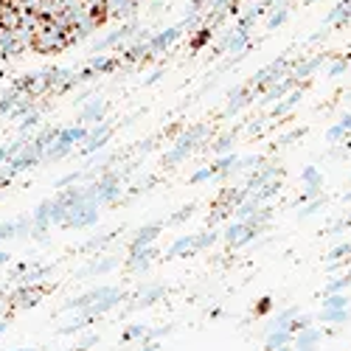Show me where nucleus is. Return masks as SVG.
I'll return each mask as SVG.
<instances>
[{
    "mask_svg": "<svg viewBox=\"0 0 351 351\" xmlns=\"http://www.w3.org/2000/svg\"><path fill=\"white\" fill-rule=\"evenodd\" d=\"M256 236H259V228H253V225L244 222V219H236V222H230L228 228L222 230V239L230 248H244V244H250Z\"/></svg>",
    "mask_w": 351,
    "mask_h": 351,
    "instance_id": "1",
    "label": "nucleus"
},
{
    "mask_svg": "<svg viewBox=\"0 0 351 351\" xmlns=\"http://www.w3.org/2000/svg\"><path fill=\"white\" fill-rule=\"evenodd\" d=\"M96 222H98V205L96 202H82V205L67 211L65 228H90Z\"/></svg>",
    "mask_w": 351,
    "mask_h": 351,
    "instance_id": "2",
    "label": "nucleus"
},
{
    "mask_svg": "<svg viewBox=\"0 0 351 351\" xmlns=\"http://www.w3.org/2000/svg\"><path fill=\"white\" fill-rule=\"evenodd\" d=\"M202 135H205V127H197V129H191V132H186L180 141H177L174 149H171L169 155H166V163H180V160L186 158L188 152H191L194 146H197V141H200Z\"/></svg>",
    "mask_w": 351,
    "mask_h": 351,
    "instance_id": "3",
    "label": "nucleus"
},
{
    "mask_svg": "<svg viewBox=\"0 0 351 351\" xmlns=\"http://www.w3.org/2000/svg\"><path fill=\"white\" fill-rule=\"evenodd\" d=\"M113 290V287H93V290H87V292H82V295H76V298H71V301L65 303V309H90L93 303L98 301V298H104L107 292Z\"/></svg>",
    "mask_w": 351,
    "mask_h": 351,
    "instance_id": "4",
    "label": "nucleus"
},
{
    "mask_svg": "<svg viewBox=\"0 0 351 351\" xmlns=\"http://www.w3.org/2000/svg\"><path fill=\"white\" fill-rule=\"evenodd\" d=\"M155 259H158V250H155V244L135 248V250H129V270L144 272L146 267H149V261H155Z\"/></svg>",
    "mask_w": 351,
    "mask_h": 351,
    "instance_id": "5",
    "label": "nucleus"
},
{
    "mask_svg": "<svg viewBox=\"0 0 351 351\" xmlns=\"http://www.w3.org/2000/svg\"><path fill=\"white\" fill-rule=\"evenodd\" d=\"M160 230H163V225H144V228H138L132 233V244H129V250L135 248H144V244H155V239L160 236Z\"/></svg>",
    "mask_w": 351,
    "mask_h": 351,
    "instance_id": "6",
    "label": "nucleus"
},
{
    "mask_svg": "<svg viewBox=\"0 0 351 351\" xmlns=\"http://www.w3.org/2000/svg\"><path fill=\"white\" fill-rule=\"evenodd\" d=\"M51 225V200L40 202L34 211V219H31V230H34V236H40V233H45V228Z\"/></svg>",
    "mask_w": 351,
    "mask_h": 351,
    "instance_id": "7",
    "label": "nucleus"
},
{
    "mask_svg": "<svg viewBox=\"0 0 351 351\" xmlns=\"http://www.w3.org/2000/svg\"><path fill=\"white\" fill-rule=\"evenodd\" d=\"M287 343H292L290 329H270V332L264 334V348L267 351H275L278 345H287Z\"/></svg>",
    "mask_w": 351,
    "mask_h": 351,
    "instance_id": "8",
    "label": "nucleus"
},
{
    "mask_svg": "<svg viewBox=\"0 0 351 351\" xmlns=\"http://www.w3.org/2000/svg\"><path fill=\"white\" fill-rule=\"evenodd\" d=\"M321 340H323V332L321 329H315V326H306V329H301V332H298V337L295 334H292V345H321Z\"/></svg>",
    "mask_w": 351,
    "mask_h": 351,
    "instance_id": "9",
    "label": "nucleus"
},
{
    "mask_svg": "<svg viewBox=\"0 0 351 351\" xmlns=\"http://www.w3.org/2000/svg\"><path fill=\"white\" fill-rule=\"evenodd\" d=\"M163 295H166V287L155 284L152 290H144V295H141L138 301H132V309H146V306H152V303H158Z\"/></svg>",
    "mask_w": 351,
    "mask_h": 351,
    "instance_id": "10",
    "label": "nucleus"
},
{
    "mask_svg": "<svg viewBox=\"0 0 351 351\" xmlns=\"http://www.w3.org/2000/svg\"><path fill=\"white\" fill-rule=\"evenodd\" d=\"M236 160H239L236 152H222L217 158V163H214V169H217L219 177H228V174H233V169H236Z\"/></svg>",
    "mask_w": 351,
    "mask_h": 351,
    "instance_id": "11",
    "label": "nucleus"
},
{
    "mask_svg": "<svg viewBox=\"0 0 351 351\" xmlns=\"http://www.w3.org/2000/svg\"><path fill=\"white\" fill-rule=\"evenodd\" d=\"M115 264H118V261H115L113 256H107V259H98L93 267H82V270L76 272V275H79V278H85V275H98V272H110Z\"/></svg>",
    "mask_w": 351,
    "mask_h": 351,
    "instance_id": "12",
    "label": "nucleus"
},
{
    "mask_svg": "<svg viewBox=\"0 0 351 351\" xmlns=\"http://www.w3.org/2000/svg\"><path fill=\"white\" fill-rule=\"evenodd\" d=\"M348 318H351L348 306L345 309H323L321 312V321L332 323V326H343V323H348Z\"/></svg>",
    "mask_w": 351,
    "mask_h": 351,
    "instance_id": "13",
    "label": "nucleus"
},
{
    "mask_svg": "<svg viewBox=\"0 0 351 351\" xmlns=\"http://www.w3.org/2000/svg\"><path fill=\"white\" fill-rule=\"evenodd\" d=\"M214 242H219V230H214V228L202 230V233H194V253H197V250L211 248Z\"/></svg>",
    "mask_w": 351,
    "mask_h": 351,
    "instance_id": "14",
    "label": "nucleus"
},
{
    "mask_svg": "<svg viewBox=\"0 0 351 351\" xmlns=\"http://www.w3.org/2000/svg\"><path fill=\"white\" fill-rule=\"evenodd\" d=\"M188 253H194V236H180L169 250H166L169 259H174V256H188Z\"/></svg>",
    "mask_w": 351,
    "mask_h": 351,
    "instance_id": "15",
    "label": "nucleus"
},
{
    "mask_svg": "<svg viewBox=\"0 0 351 351\" xmlns=\"http://www.w3.org/2000/svg\"><path fill=\"white\" fill-rule=\"evenodd\" d=\"M51 272H54V264H45V267H34V270H28L23 275V284H37V281H43L45 275H51Z\"/></svg>",
    "mask_w": 351,
    "mask_h": 351,
    "instance_id": "16",
    "label": "nucleus"
},
{
    "mask_svg": "<svg viewBox=\"0 0 351 351\" xmlns=\"http://www.w3.org/2000/svg\"><path fill=\"white\" fill-rule=\"evenodd\" d=\"M301 98H303V90H292L290 96L284 98V101H278V107L272 110V115H284V113H290V110L295 107L298 101H301Z\"/></svg>",
    "mask_w": 351,
    "mask_h": 351,
    "instance_id": "17",
    "label": "nucleus"
},
{
    "mask_svg": "<svg viewBox=\"0 0 351 351\" xmlns=\"http://www.w3.org/2000/svg\"><path fill=\"white\" fill-rule=\"evenodd\" d=\"M298 312H301L298 306H290V309H284V312H278V315L270 321V329H287V323H290Z\"/></svg>",
    "mask_w": 351,
    "mask_h": 351,
    "instance_id": "18",
    "label": "nucleus"
},
{
    "mask_svg": "<svg viewBox=\"0 0 351 351\" xmlns=\"http://www.w3.org/2000/svg\"><path fill=\"white\" fill-rule=\"evenodd\" d=\"M345 306H348V295H345V292L323 295V309H345Z\"/></svg>",
    "mask_w": 351,
    "mask_h": 351,
    "instance_id": "19",
    "label": "nucleus"
},
{
    "mask_svg": "<svg viewBox=\"0 0 351 351\" xmlns=\"http://www.w3.org/2000/svg\"><path fill=\"white\" fill-rule=\"evenodd\" d=\"M348 284H351V275H348V272H345V275H337V278H332V281L326 284L323 295H332V292H343Z\"/></svg>",
    "mask_w": 351,
    "mask_h": 351,
    "instance_id": "20",
    "label": "nucleus"
},
{
    "mask_svg": "<svg viewBox=\"0 0 351 351\" xmlns=\"http://www.w3.org/2000/svg\"><path fill=\"white\" fill-rule=\"evenodd\" d=\"M306 326H312V315H303V312H298V315L287 323V329H290L292 334H298L301 329H306Z\"/></svg>",
    "mask_w": 351,
    "mask_h": 351,
    "instance_id": "21",
    "label": "nucleus"
},
{
    "mask_svg": "<svg viewBox=\"0 0 351 351\" xmlns=\"http://www.w3.org/2000/svg\"><path fill=\"white\" fill-rule=\"evenodd\" d=\"M259 163H264V158H261V155H248V158H239L233 174H236V171H248V169H253V166H259Z\"/></svg>",
    "mask_w": 351,
    "mask_h": 351,
    "instance_id": "22",
    "label": "nucleus"
},
{
    "mask_svg": "<svg viewBox=\"0 0 351 351\" xmlns=\"http://www.w3.org/2000/svg\"><path fill=\"white\" fill-rule=\"evenodd\" d=\"M270 312H272V298L270 295L259 298L256 306H253V318H264V315H270Z\"/></svg>",
    "mask_w": 351,
    "mask_h": 351,
    "instance_id": "23",
    "label": "nucleus"
},
{
    "mask_svg": "<svg viewBox=\"0 0 351 351\" xmlns=\"http://www.w3.org/2000/svg\"><path fill=\"white\" fill-rule=\"evenodd\" d=\"M146 332V326L144 323H132V326H127L124 329V334H121V340L124 343H132V340H141V334Z\"/></svg>",
    "mask_w": 351,
    "mask_h": 351,
    "instance_id": "24",
    "label": "nucleus"
},
{
    "mask_svg": "<svg viewBox=\"0 0 351 351\" xmlns=\"http://www.w3.org/2000/svg\"><path fill=\"white\" fill-rule=\"evenodd\" d=\"M348 253H351V242H340V244H334V248H332L329 261H343Z\"/></svg>",
    "mask_w": 351,
    "mask_h": 351,
    "instance_id": "25",
    "label": "nucleus"
},
{
    "mask_svg": "<svg viewBox=\"0 0 351 351\" xmlns=\"http://www.w3.org/2000/svg\"><path fill=\"white\" fill-rule=\"evenodd\" d=\"M211 177H217V169H214V166H205V169H197V171H194L191 183H194V186H197V183H208Z\"/></svg>",
    "mask_w": 351,
    "mask_h": 351,
    "instance_id": "26",
    "label": "nucleus"
},
{
    "mask_svg": "<svg viewBox=\"0 0 351 351\" xmlns=\"http://www.w3.org/2000/svg\"><path fill=\"white\" fill-rule=\"evenodd\" d=\"M194 211H197V205H194V202H188V205H183V208H180V211H174V214H171V219H169V222L180 225V222H186V219L191 217Z\"/></svg>",
    "mask_w": 351,
    "mask_h": 351,
    "instance_id": "27",
    "label": "nucleus"
},
{
    "mask_svg": "<svg viewBox=\"0 0 351 351\" xmlns=\"http://www.w3.org/2000/svg\"><path fill=\"white\" fill-rule=\"evenodd\" d=\"M233 141H236V135H233V132H230V135H222V138H219L217 144H214V152H217V155H222V152H230Z\"/></svg>",
    "mask_w": 351,
    "mask_h": 351,
    "instance_id": "28",
    "label": "nucleus"
},
{
    "mask_svg": "<svg viewBox=\"0 0 351 351\" xmlns=\"http://www.w3.org/2000/svg\"><path fill=\"white\" fill-rule=\"evenodd\" d=\"M345 135H348V129H345L343 124H334V127L326 132V141H329V144H337V141L345 138Z\"/></svg>",
    "mask_w": 351,
    "mask_h": 351,
    "instance_id": "29",
    "label": "nucleus"
},
{
    "mask_svg": "<svg viewBox=\"0 0 351 351\" xmlns=\"http://www.w3.org/2000/svg\"><path fill=\"white\" fill-rule=\"evenodd\" d=\"M51 158H62V155H67V152H71V141H65V138H59L56 141L54 146H51Z\"/></svg>",
    "mask_w": 351,
    "mask_h": 351,
    "instance_id": "30",
    "label": "nucleus"
},
{
    "mask_svg": "<svg viewBox=\"0 0 351 351\" xmlns=\"http://www.w3.org/2000/svg\"><path fill=\"white\" fill-rule=\"evenodd\" d=\"M177 34H180V28H171V31H166V34H160L158 43H152V48L158 51V48H163V45H169L171 40H177Z\"/></svg>",
    "mask_w": 351,
    "mask_h": 351,
    "instance_id": "31",
    "label": "nucleus"
},
{
    "mask_svg": "<svg viewBox=\"0 0 351 351\" xmlns=\"http://www.w3.org/2000/svg\"><path fill=\"white\" fill-rule=\"evenodd\" d=\"M303 132H306V129H301V127H298V129H292V132L281 135V138H278V146H290V144H295V141L301 138Z\"/></svg>",
    "mask_w": 351,
    "mask_h": 351,
    "instance_id": "32",
    "label": "nucleus"
},
{
    "mask_svg": "<svg viewBox=\"0 0 351 351\" xmlns=\"http://www.w3.org/2000/svg\"><path fill=\"white\" fill-rule=\"evenodd\" d=\"M287 17H290V12H287V9H281V12H275V14H272V20H270V23H267V28H278V25L284 23Z\"/></svg>",
    "mask_w": 351,
    "mask_h": 351,
    "instance_id": "33",
    "label": "nucleus"
},
{
    "mask_svg": "<svg viewBox=\"0 0 351 351\" xmlns=\"http://www.w3.org/2000/svg\"><path fill=\"white\" fill-rule=\"evenodd\" d=\"M208 37H211V28H202V31H200V34L194 37V51H200V48H202V45H205V43H208Z\"/></svg>",
    "mask_w": 351,
    "mask_h": 351,
    "instance_id": "34",
    "label": "nucleus"
},
{
    "mask_svg": "<svg viewBox=\"0 0 351 351\" xmlns=\"http://www.w3.org/2000/svg\"><path fill=\"white\" fill-rule=\"evenodd\" d=\"M98 115H101V104H96V107H93L90 113H85L82 118H85V121H93V118H98Z\"/></svg>",
    "mask_w": 351,
    "mask_h": 351,
    "instance_id": "35",
    "label": "nucleus"
},
{
    "mask_svg": "<svg viewBox=\"0 0 351 351\" xmlns=\"http://www.w3.org/2000/svg\"><path fill=\"white\" fill-rule=\"evenodd\" d=\"M345 67H348L345 62H337V65H332V71H329V73H332V76H340V73H343Z\"/></svg>",
    "mask_w": 351,
    "mask_h": 351,
    "instance_id": "36",
    "label": "nucleus"
},
{
    "mask_svg": "<svg viewBox=\"0 0 351 351\" xmlns=\"http://www.w3.org/2000/svg\"><path fill=\"white\" fill-rule=\"evenodd\" d=\"M141 351H160V345H158V340H152V343H144Z\"/></svg>",
    "mask_w": 351,
    "mask_h": 351,
    "instance_id": "37",
    "label": "nucleus"
},
{
    "mask_svg": "<svg viewBox=\"0 0 351 351\" xmlns=\"http://www.w3.org/2000/svg\"><path fill=\"white\" fill-rule=\"evenodd\" d=\"M9 259H12V256H9V253H6V250H0V264H6V261H9Z\"/></svg>",
    "mask_w": 351,
    "mask_h": 351,
    "instance_id": "38",
    "label": "nucleus"
},
{
    "mask_svg": "<svg viewBox=\"0 0 351 351\" xmlns=\"http://www.w3.org/2000/svg\"><path fill=\"white\" fill-rule=\"evenodd\" d=\"M275 351H295V348H292V343H287V345H278Z\"/></svg>",
    "mask_w": 351,
    "mask_h": 351,
    "instance_id": "39",
    "label": "nucleus"
},
{
    "mask_svg": "<svg viewBox=\"0 0 351 351\" xmlns=\"http://www.w3.org/2000/svg\"><path fill=\"white\" fill-rule=\"evenodd\" d=\"M6 158H9V152H6V149H0V163H3Z\"/></svg>",
    "mask_w": 351,
    "mask_h": 351,
    "instance_id": "40",
    "label": "nucleus"
},
{
    "mask_svg": "<svg viewBox=\"0 0 351 351\" xmlns=\"http://www.w3.org/2000/svg\"><path fill=\"white\" fill-rule=\"evenodd\" d=\"M228 0H214V9H219V6H225Z\"/></svg>",
    "mask_w": 351,
    "mask_h": 351,
    "instance_id": "41",
    "label": "nucleus"
},
{
    "mask_svg": "<svg viewBox=\"0 0 351 351\" xmlns=\"http://www.w3.org/2000/svg\"><path fill=\"white\" fill-rule=\"evenodd\" d=\"M71 351H87V348H85V345H76V348H71Z\"/></svg>",
    "mask_w": 351,
    "mask_h": 351,
    "instance_id": "42",
    "label": "nucleus"
},
{
    "mask_svg": "<svg viewBox=\"0 0 351 351\" xmlns=\"http://www.w3.org/2000/svg\"><path fill=\"white\" fill-rule=\"evenodd\" d=\"M14 351H37V348H14Z\"/></svg>",
    "mask_w": 351,
    "mask_h": 351,
    "instance_id": "43",
    "label": "nucleus"
},
{
    "mask_svg": "<svg viewBox=\"0 0 351 351\" xmlns=\"http://www.w3.org/2000/svg\"><path fill=\"white\" fill-rule=\"evenodd\" d=\"M200 3H202V0H197V6H200Z\"/></svg>",
    "mask_w": 351,
    "mask_h": 351,
    "instance_id": "44",
    "label": "nucleus"
},
{
    "mask_svg": "<svg viewBox=\"0 0 351 351\" xmlns=\"http://www.w3.org/2000/svg\"><path fill=\"white\" fill-rule=\"evenodd\" d=\"M309 3H315V0H309Z\"/></svg>",
    "mask_w": 351,
    "mask_h": 351,
    "instance_id": "45",
    "label": "nucleus"
},
{
    "mask_svg": "<svg viewBox=\"0 0 351 351\" xmlns=\"http://www.w3.org/2000/svg\"><path fill=\"white\" fill-rule=\"evenodd\" d=\"M348 275H351V270H348Z\"/></svg>",
    "mask_w": 351,
    "mask_h": 351,
    "instance_id": "46",
    "label": "nucleus"
}]
</instances>
